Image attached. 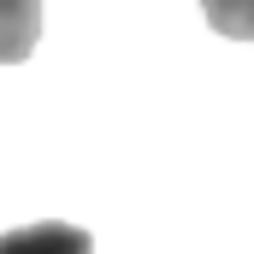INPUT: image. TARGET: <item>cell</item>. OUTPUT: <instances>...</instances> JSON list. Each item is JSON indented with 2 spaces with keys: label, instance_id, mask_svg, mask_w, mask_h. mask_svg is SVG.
I'll return each mask as SVG.
<instances>
[{
  "label": "cell",
  "instance_id": "obj_1",
  "mask_svg": "<svg viewBox=\"0 0 254 254\" xmlns=\"http://www.w3.org/2000/svg\"><path fill=\"white\" fill-rule=\"evenodd\" d=\"M0 254H95V237L65 219H36L0 237Z\"/></svg>",
  "mask_w": 254,
  "mask_h": 254
},
{
  "label": "cell",
  "instance_id": "obj_2",
  "mask_svg": "<svg viewBox=\"0 0 254 254\" xmlns=\"http://www.w3.org/2000/svg\"><path fill=\"white\" fill-rule=\"evenodd\" d=\"M42 42V0H0V65H24Z\"/></svg>",
  "mask_w": 254,
  "mask_h": 254
},
{
  "label": "cell",
  "instance_id": "obj_3",
  "mask_svg": "<svg viewBox=\"0 0 254 254\" xmlns=\"http://www.w3.org/2000/svg\"><path fill=\"white\" fill-rule=\"evenodd\" d=\"M207 24L231 42H254V0H201Z\"/></svg>",
  "mask_w": 254,
  "mask_h": 254
}]
</instances>
